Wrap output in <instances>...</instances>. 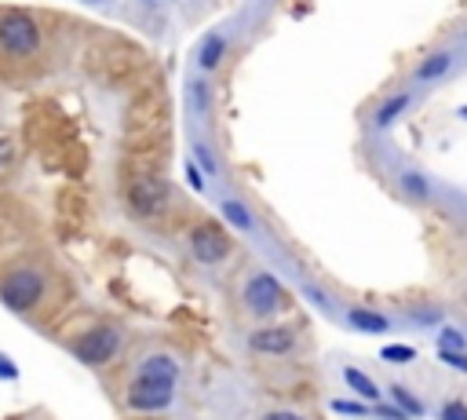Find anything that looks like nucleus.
<instances>
[{"mask_svg": "<svg viewBox=\"0 0 467 420\" xmlns=\"http://www.w3.org/2000/svg\"><path fill=\"white\" fill-rule=\"evenodd\" d=\"M438 420H467V402L463 398H445V406L438 409Z\"/></svg>", "mask_w": 467, "mask_h": 420, "instance_id": "obj_23", "label": "nucleus"}, {"mask_svg": "<svg viewBox=\"0 0 467 420\" xmlns=\"http://www.w3.org/2000/svg\"><path fill=\"white\" fill-rule=\"evenodd\" d=\"M191 157H194V164L201 168V173H205V180H216L219 176V164H216V154L201 143V139H194L191 143Z\"/></svg>", "mask_w": 467, "mask_h": 420, "instance_id": "obj_19", "label": "nucleus"}, {"mask_svg": "<svg viewBox=\"0 0 467 420\" xmlns=\"http://www.w3.org/2000/svg\"><path fill=\"white\" fill-rule=\"evenodd\" d=\"M434 344H438V351H467V332L456 325H442Z\"/></svg>", "mask_w": 467, "mask_h": 420, "instance_id": "obj_20", "label": "nucleus"}, {"mask_svg": "<svg viewBox=\"0 0 467 420\" xmlns=\"http://www.w3.org/2000/svg\"><path fill=\"white\" fill-rule=\"evenodd\" d=\"M372 420H409V416H406L395 402H388V398H384V402L372 406Z\"/></svg>", "mask_w": 467, "mask_h": 420, "instance_id": "obj_26", "label": "nucleus"}, {"mask_svg": "<svg viewBox=\"0 0 467 420\" xmlns=\"http://www.w3.org/2000/svg\"><path fill=\"white\" fill-rule=\"evenodd\" d=\"M146 5H154V0H146Z\"/></svg>", "mask_w": 467, "mask_h": 420, "instance_id": "obj_33", "label": "nucleus"}, {"mask_svg": "<svg viewBox=\"0 0 467 420\" xmlns=\"http://www.w3.org/2000/svg\"><path fill=\"white\" fill-rule=\"evenodd\" d=\"M409 107H413V92H398V96H391V99H384V103L377 107V114H372V125L384 132V128H391Z\"/></svg>", "mask_w": 467, "mask_h": 420, "instance_id": "obj_15", "label": "nucleus"}, {"mask_svg": "<svg viewBox=\"0 0 467 420\" xmlns=\"http://www.w3.org/2000/svg\"><path fill=\"white\" fill-rule=\"evenodd\" d=\"M453 66H456V55L449 48H438V51H431V55L420 59V66L413 70V80L416 84H438L442 77H449Z\"/></svg>", "mask_w": 467, "mask_h": 420, "instance_id": "obj_10", "label": "nucleus"}, {"mask_svg": "<svg viewBox=\"0 0 467 420\" xmlns=\"http://www.w3.org/2000/svg\"><path fill=\"white\" fill-rule=\"evenodd\" d=\"M0 51L8 59H33L41 51V26L30 12L23 8L0 12Z\"/></svg>", "mask_w": 467, "mask_h": 420, "instance_id": "obj_3", "label": "nucleus"}, {"mask_svg": "<svg viewBox=\"0 0 467 420\" xmlns=\"http://www.w3.org/2000/svg\"><path fill=\"white\" fill-rule=\"evenodd\" d=\"M380 359L391 362V366H409V362H416V348H409V344H384Z\"/></svg>", "mask_w": 467, "mask_h": 420, "instance_id": "obj_21", "label": "nucleus"}, {"mask_svg": "<svg viewBox=\"0 0 467 420\" xmlns=\"http://www.w3.org/2000/svg\"><path fill=\"white\" fill-rule=\"evenodd\" d=\"M438 362L467 377V351H438Z\"/></svg>", "mask_w": 467, "mask_h": 420, "instance_id": "obj_27", "label": "nucleus"}, {"mask_svg": "<svg viewBox=\"0 0 467 420\" xmlns=\"http://www.w3.org/2000/svg\"><path fill=\"white\" fill-rule=\"evenodd\" d=\"M329 409L340 413V416H372V406H365L361 398H358V402H354V398H350V402H347V398H332Z\"/></svg>", "mask_w": 467, "mask_h": 420, "instance_id": "obj_22", "label": "nucleus"}, {"mask_svg": "<svg viewBox=\"0 0 467 420\" xmlns=\"http://www.w3.org/2000/svg\"><path fill=\"white\" fill-rule=\"evenodd\" d=\"M48 293V275L33 264H23L0 278V303L12 314H33Z\"/></svg>", "mask_w": 467, "mask_h": 420, "instance_id": "obj_1", "label": "nucleus"}, {"mask_svg": "<svg viewBox=\"0 0 467 420\" xmlns=\"http://www.w3.org/2000/svg\"><path fill=\"white\" fill-rule=\"evenodd\" d=\"M223 55H227V33L212 30V33L201 41V48H198V70H201V73H212V70L223 62Z\"/></svg>", "mask_w": 467, "mask_h": 420, "instance_id": "obj_13", "label": "nucleus"}, {"mask_svg": "<svg viewBox=\"0 0 467 420\" xmlns=\"http://www.w3.org/2000/svg\"><path fill=\"white\" fill-rule=\"evenodd\" d=\"M128 205L135 216H161L164 209V187L154 180H135L128 187Z\"/></svg>", "mask_w": 467, "mask_h": 420, "instance_id": "obj_9", "label": "nucleus"}, {"mask_svg": "<svg viewBox=\"0 0 467 420\" xmlns=\"http://www.w3.org/2000/svg\"><path fill=\"white\" fill-rule=\"evenodd\" d=\"M259 420H307V416L296 413V409H266Z\"/></svg>", "mask_w": 467, "mask_h": 420, "instance_id": "obj_30", "label": "nucleus"}, {"mask_svg": "<svg viewBox=\"0 0 467 420\" xmlns=\"http://www.w3.org/2000/svg\"><path fill=\"white\" fill-rule=\"evenodd\" d=\"M172 402H175V387L146 384V380H135V377L125 391V406L132 413H164V409H172Z\"/></svg>", "mask_w": 467, "mask_h": 420, "instance_id": "obj_7", "label": "nucleus"}, {"mask_svg": "<svg viewBox=\"0 0 467 420\" xmlns=\"http://www.w3.org/2000/svg\"><path fill=\"white\" fill-rule=\"evenodd\" d=\"M241 307H245V314H252V318H259V322L282 314V307H285V289H282V282H277V275H270V271H252V275L245 278V285H241Z\"/></svg>", "mask_w": 467, "mask_h": 420, "instance_id": "obj_4", "label": "nucleus"}, {"mask_svg": "<svg viewBox=\"0 0 467 420\" xmlns=\"http://www.w3.org/2000/svg\"><path fill=\"white\" fill-rule=\"evenodd\" d=\"M84 5H103V0H84Z\"/></svg>", "mask_w": 467, "mask_h": 420, "instance_id": "obj_32", "label": "nucleus"}, {"mask_svg": "<svg viewBox=\"0 0 467 420\" xmlns=\"http://www.w3.org/2000/svg\"><path fill=\"white\" fill-rule=\"evenodd\" d=\"M343 384L350 387V395L354 398H361L365 406H377V402H384V391H380V384L377 380H372L369 373H361L358 366H343Z\"/></svg>", "mask_w": 467, "mask_h": 420, "instance_id": "obj_12", "label": "nucleus"}, {"mask_svg": "<svg viewBox=\"0 0 467 420\" xmlns=\"http://www.w3.org/2000/svg\"><path fill=\"white\" fill-rule=\"evenodd\" d=\"M409 318H413L416 325H424V329H427V325H442L445 311H438V307H416V311H413Z\"/></svg>", "mask_w": 467, "mask_h": 420, "instance_id": "obj_25", "label": "nucleus"}, {"mask_svg": "<svg viewBox=\"0 0 467 420\" xmlns=\"http://www.w3.org/2000/svg\"><path fill=\"white\" fill-rule=\"evenodd\" d=\"M304 296H307V300H311L318 311H325V314H332V311H336V307H332V300H329V296H325L318 285H311V282H304Z\"/></svg>", "mask_w": 467, "mask_h": 420, "instance_id": "obj_24", "label": "nucleus"}, {"mask_svg": "<svg viewBox=\"0 0 467 420\" xmlns=\"http://www.w3.org/2000/svg\"><path fill=\"white\" fill-rule=\"evenodd\" d=\"M248 348L256 355L285 359V355H293L300 348V341H296V329H289V325H259V329L248 332Z\"/></svg>", "mask_w": 467, "mask_h": 420, "instance_id": "obj_6", "label": "nucleus"}, {"mask_svg": "<svg viewBox=\"0 0 467 420\" xmlns=\"http://www.w3.org/2000/svg\"><path fill=\"white\" fill-rule=\"evenodd\" d=\"M19 377H23L19 362H15L12 355H5V351H0V380H5V384H15Z\"/></svg>", "mask_w": 467, "mask_h": 420, "instance_id": "obj_28", "label": "nucleus"}, {"mask_svg": "<svg viewBox=\"0 0 467 420\" xmlns=\"http://www.w3.org/2000/svg\"><path fill=\"white\" fill-rule=\"evenodd\" d=\"M182 173H186V183H191V191H198V194H205V173L194 164V157L182 164Z\"/></svg>", "mask_w": 467, "mask_h": 420, "instance_id": "obj_29", "label": "nucleus"}, {"mask_svg": "<svg viewBox=\"0 0 467 420\" xmlns=\"http://www.w3.org/2000/svg\"><path fill=\"white\" fill-rule=\"evenodd\" d=\"M186 245H191V257L198 264H205V267H219L230 257V238L216 223H198L191 230V241H186Z\"/></svg>", "mask_w": 467, "mask_h": 420, "instance_id": "obj_5", "label": "nucleus"}, {"mask_svg": "<svg viewBox=\"0 0 467 420\" xmlns=\"http://www.w3.org/2000/svg\"><path fill=\"white\" fill-rule=\"evenodd\" d=\"M460 121H467V107H463V110H460Z\"/></svg>", "mask_w": 467, "mask_h": 420, "instance_id": "obj_31", "label": "nucleus"}, {"mask_svg": "<svg viewBox=\"0 0 467 420\" xmlns=\"http://www.w3.org/2000/svg\"><path fill=\"white\" fill-rule=\"evenodd\" d=\"M398 187H402V194H406L409 201H431V198H434L431 180H427L424 173H416V168H406V173L398 176Z\"/></svg>", "mask_w": 467, "mask_h": 420, "instance_id": "obj_17", "label": "nucleus"}, {"mask_svg": "<svg viewBox=\"0 0 467 420\" xmlns=\"http://www.w3.org/2000/svg\"><path fill=\"white\" fill-rule=\"evenodd\" d=\"M121 348H125V329H121V325H110V322H99V325L84 329L77 341L70 344L73 359H77L80 366H88V369L110 366V362L121 355Z\"/></svg>", "mask_w": 467, "mask_h": 420, "instance_id": "obj_2", "label": "nucleus"}, {"mask_svg": "<svg viewBox=\"0 0 467 420\" xmlns=\"http://www.w3.org/2000/svg\"><path fill=\"white\" fill-rule=\"evenodd\" d=\"M186 107H191L194 117L209 114V77H194L186 80Z\"/></svg>", "mask_w": 467, "mask_h": 420, "instance_id": "obj_18", "label": "nucleus"}, {"mask_svg": "<svg viewBox=\"0 0 467 420\" xmlns=\"http://www.w3.org/2000/svg\"><path fill=\"white\" fill-rule=\"evenodd\" d=\"M388 402H395L409 420H420V416H427V406H424V398L416 395V391H409L406 384H391L388 387Z\"/></svg>", "mask_w": 467, "mask_h": 420, "instance_id": "obj_16", "label": "nucleus"}, {"mask_svg": "<svg viewBox=\"0 0 467 420\" xmlns=\"http://www.w3.org/2000/svg\"><path fill=\"white\" fill-rule=\"evenodd\" d=\"M182 377L179 369V359H172L168 351H150L139 359L135 366V380H146V384H161V387H175Z\"/></svg>", "mask_w": 467, "mask_h": 420, "instance_id": "obj_8", "label": "nucleus"}, {"mask_svg": "<svg viewBox=\"0 0 467 420\" xmlns=\"http://www.w3.org/2000/svg\"><path fill=\"white\" fill-rule=\"evenodd\" d=\"M347 325L358 329V332H369V336H384L391 332V318L384 311H372V307H347Z\"/></svg>", "mask_w": 467, "mask_h": 420, "instance_id": "obj_11", "label": "nucleus"}, {"mask_svg": "<svg viewBox=\"0 0 467 420\" xmlns=\"http://www.w3.org/2000/svg\"><path fill=\"white\" fill-rule=\"evenodd\" d=\"M219 216H223L234 230H241V234H252V230H256V216H252V209H248L241 198H223V201H219Z\"/></svg>", "mask_w": 467, "mask_h": 420, "instance_id": "obj_14", "label": "nucleus"}]
</instances>
